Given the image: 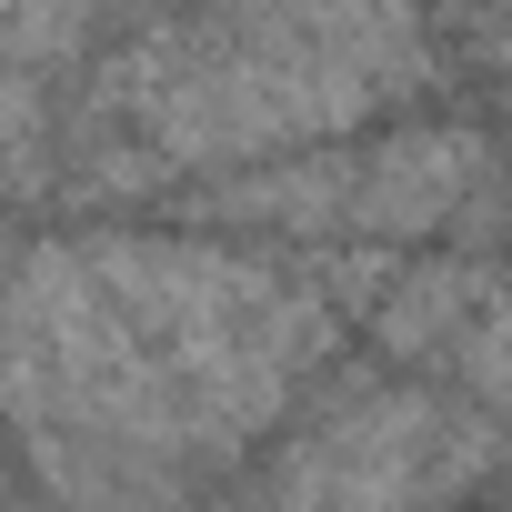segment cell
<instances>
[{
  "label": "cell",
  "mask_w": 512,
  "mask_h": 512,
  "mask_svg": "<svg viewBox=\"0 0 512 512\" xmlns=\"http://www.w3.org/2000/svg\"><path fill=\"white\" fill-rule=\"evenodd\" d=\"M462 191H492V151L472 131H402L362 161L352 221L362 231H432V221L462 211Z\"/></svg>",
  "instance_id": "6da1fadb"
}]
</instances>
